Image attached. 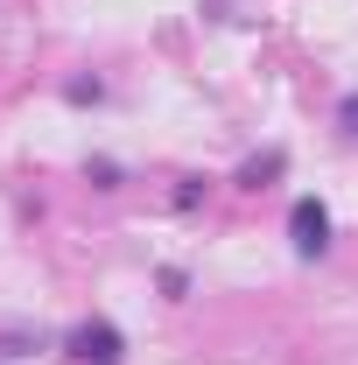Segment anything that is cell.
Masks as SVG:
<instances>
[{
  "mask_svg": "<svg viewBox=\"0 0 358 365\" xmlns=\"http://www.w3.org/2000/svg\"><path fill=\"white\" fill-rule=\"evenodd\" d=\"M288 232H295V253H302V260H316V253L330 246V211H323L316 197H302V204L288 211Z\"/></svg>",
  "mask_w": 358,
  "mask_h": 365,
  "instance_id": "obj_1",
  "label": "cell"
},
{
  "mask_svg": "<svg viewBox=\"0 0 358 365\" xmlns=\"http://www.w3.org/2000/svg\"><path fill=\"white\" fill-rule=\"evenodd\" d=\"M120 351H127V344H120L113 323H78V330H71V359H85V365H120Z\"/></svg>",
  "mask_w": 358,
  "mask_h": 365,
  "instance_id": "obj_2",
  "label": "cell"
},
{
  "mask_svg": "<svg viewBox=\"0 0 358 365\" xmlns=\"http://www.w3.org/2000/svg\"><path fill=\"white\" fill-rule=\"evenodd\" d=\"M274 169H281V155H260V162H246V169H239V182H253V190H260Z\"/></svg>",
  "mask_w": 358,
  "mask_h": 365,
  "instance_id": "obj_3",
  "label": "cell"
},
{
  "mask_svg": "<svg viewBox=\"0 0 358 365\" xmlns=\"http://www.w3.org/2000/svg\"><path fill=\"white\" fill-rule=\"evenodd\" d=\"M337 127H344V134H358V91L344 98V106H337Z\"/></svg>",
  "mask_w": 358,
  "mask_h": 365,
  "instance_id": "obj_4",
  "label": "cell"
}]
</instances>
